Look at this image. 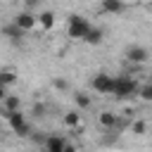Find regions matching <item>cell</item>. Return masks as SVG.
Wrapping results in <instances>:
<instances>
[{"instance_id":"6da1fadb","label":"cell","mask_w":152,"mask_h":152,"mask_svg":"<svg viewBox=\"0 0 152 152\" xmlns=\"http://www.w3.org/2000/svg\"><path fill=\"white\" fill-rule=\"evenodd\" d=\"M138 90H140L138 83H135L133 78H128V76H116V78L112 81V95L119 97V100H124V97H135Z\"/></svg>"},{"instance_id":"7a4b0ae2","label":"cell","mask_w":152,"mask_h":152,"mask_svg":"<svg viewBox=\"0 0 152 152\" xmlns=\"http://www.w3.org/2000/svg\"><path fill=\"white\" fill-rule=\"evenodd\" d=\"M88 31H90V24H88V19H86V17H81V14H71V17H69V26H66L69 38L83 40Z\"/></svg>"},{"instance_id":"3957f363","label":"cell","mask_w":152,"mask_h":152,"mask_svg":"<svg viewBox=\"0 0 152 152\" xmlns=\"http://www.w3.org/2000/svg\"><path fill=\"white\" fill-rule=\"evenodd\" d=\"M5 116H7V121H10V126H12V131H14L17 135L26 138V135L31 133V126H28V121L24 119L21 112H5Z\"/></svg>"},{"instance_id":"277c9868","label":"cell","mask_w":152,"mask_h":152,"mask_svg":"<svg viewBox=\"0 0 152 152\" xmlns=\"http://www.w3.org/2000/svg\"><path fill=\"white\" fill-rule=\"evenodd\" d=\"M112 81H114V76H109V74H95L90 78V86L95 88V93L112 95Z\"/></svg>"},{"instance_id":"5b68a950","label":"cell","mask_w":152,"mask_h":152,"mask_svg":"<svg viewBox=\"0 0 152 152\" xmlns=\"http://www.w3.org/2000/svg\"><path fill=\"white\" fill-rule=\"evenodd\" d=\"M126 57H128V62H133V64H142V62H147L150 52H147L142 45H131V48L126 50Z\"/></svg>"},{"instance_id":"8992f818","label":"cell","mask_w":152,"mask_h":152,"mask_svg":"<svg viewBox=\"0 0 152 152\" xmlns=\"http://www.w3.org/2000/svg\"><path fill=\"white\" fill-rule=\"evenodd\" d=\"M14 24H17L21 31H31V28L38 24V19H36L31 12H26V10H24V12H19V14L14 17Z\"/></svg>"},{"instance_id":"52a82bcc","label":"cell","mask_w":152,"mask_h":152,"mask_svg":"<svg viewBox=\"0 0 152 152\" xmlns=\"http://www.w3.org/2000/svg\"><path fill=\"white\" fill-rule=\"evenodd\" d=\"M2 36H5V38H10V40L17 45V43H21V38H24V31H21V28H19V26L12 21V24H5V26H2Z\"/></svg>"},{"instance_id":"ba28073f","label":"cell","mask_w":152,"mask_h":152,"mask_svg":"<svg viewBox=\"0 0 152 152\" xmlns=\"http://www.w3.org/2000/svg\"><path fill=\"white\" fill-rule=\"evenodd\" d=\"M66 147V140L62 135H50L45 138V152H64Z\"/></svg>"},{"instance_id":"9c48e42d","label":"cell","mask_w":152,"mask_h":152,"mask_svg":"<svg viewBox=\"0 0 152 152\" xmlns=\"http://www.w3.org/2000/svg\"><path fill=\"white\" fill-rule=\"evenodd\" d=\"M126 10L124 0H102V12H109V14H121Z\"/></svg>"},{"instance_id":"30bf717a","label":"cell","mask_w":152,"mask_h":152,"mask_svg":"<svg viewBox=\"0 0 152 152\" xmlns=\"http://www.w3.org/2000/svg\"><path fill=\"white\" fill-rule=\"evenodd\" d=\"M119 124V119H116V114L114 112H100V126L102 128H109V131H114V126Z\"/></svg>"},{"instance_id":"8fae6325","label":"cell","mask_w":152,"mask_h":152,"mask_svg":"<svg viewBox=\"0 0 152 152\" xmlns=\"http://www.w3.org/2000/svg\"><path fill=\"white\" fill-rule=\"evenodd\" d=\"M102 36H104V33H102V28L90 26V31L86 33V38H83V40H86L88 45H100V43H102Z\"/></svg>"},{"instance_id":"7c38bea8","label":"cell","mask_w":152,"mask_h":152,"mask_svg":"<svg viewBox=\"0 0 152 152\" xmlns=\"http://www.w3.org/2000/svg\"><path fill=\"white\" fill-rule=\"evenodd\" d=\"M2 107H5V112H19L21 100H19L17 95H7V97L2 100Z\"/></svg>"},{"instance_id":"4fadbf2b","label":"cell","mask_w":152,"mask_h":152,"mask_svg":"<svg viewBox=\"0 0 152 152\" xmlns=\"http://www.w3.org/2000/svg\"><path fill=\"white\" fill-rule=\"evenodd\" d=\"M64 124H66L69 128H78V126H81V114H78V109L66 112V114H64Z\"/></svg>"},{"instance_id":"5bb4252c","label":"cell","mask_w":152,"mask_h":152,"mask_svg":"<svg viewBox=\"0 0 152 152\" xmlns=\"http://www.w3.org/2000/svg\"><path fill=\"white\" fill-rule=\"evenodd\" d=\"M36 19H38V24H40V26H43L45 31L55 26V14H52V12H40V14L36 17Z\"/></svg>"},{"instance_id":"9a60e30c","label":"cell","mask_w":152,"mask_h":152,"mask_svg":"<svg viewBox=\"0 0 152 152\" xmlns=\"http://www.w3.org/2000/svg\"><path fill=\"white\" fill-rule=\"evenodd\" d=\"M74 102H76V107H78V109L90 107V97H88V93H76V95H74Z\"/></svg>"},{"instance_id":"2e32d148","label":"cell","mask_w":152,"mask_h":152,"mask_svg":"<svg viewBox=\"0 0 152 152\" xmlns=\"http://www.w3.org/2000/svg\"><path fill=\"white\" fill-rule=\"evenodd\" d=\"M14 81H17V74H14V71H0V83H2L5 88L12 86Z\"/></svg>"},{"instance_id":"e0dca14e","label":"cell","mask_w":152,"mask_h":152,"mask_svg":"<svg viewBox=\"0 0 152 152\" xmlns=\"http://www.w3.org/2000/svg\"><path fill=\"white\" fill-rule=\"evenodd\" d=\"M138 95L145 100V102H152V83H147V86H142L140 90H138Z\"/></svg>"},{"instance_id":"ac0fdd59","label":"cell","mask_w":152,"mask_h":152,"mask_svg":"<svg viewBox=\"0 0 152 152\" xmlns=\"http://www.w3.org/2000/svg\"><path fill=\"white\" fill-rule=\"evenodd\" d=\"M66 78H62V76H57V78H52V88H57V90H66Z\"/></svg>"},{"instance_id":"d6986e66","label":"cell","mask_w":152,"mask_h":152,"mask_svg":"<svg viewBox=\"0 0 152 152\" xmlns=\"http://www.w3.org/2000/svg\"><path fill=\"white\" fill-rule=\"evenodd\" d=\"M133 133H135V135H142V133H145V121H135V124H133Z\"/></svg>"},{"instance_id":"ffe728a7","label":"cell","mask_w":152,"mask_h":152,"mask_svg":"<svg viewBox=\"0 0 152 152\" xmlns=\"http://www.w3.org/2000/svg\"><path fill=\"white\" fill-rule=\"evenodd\" d=\"M33 114L36 116H43L45 114V104H33Z\"/></svg>"},{"instance_id":"44dd1931","label":"cell","mask_w":152,"mask_h":152,"mask_svg":"<svg viewBox=\"0 0 152 152\" xmlns=\"http://www.w3.org/2000/svg\"><path fill=\"white\" fill-rule=\"evenodd\" d=\"M38 2H40V0H24V5H26V12H28V10H36V7H38Z\"/></svg>"},{"instance_id":"7402d4cb","label":"cell","mask_w":152,"mask_h":152,"mask_svg":"<svg viewBox=\"0 0 152 152\" xmlns=\"http://www.w3.org/2000/svg\"><path fill=\"white\" fill-rule=\"evenodd\" d=\"M5 97H7V88L0 83V104H2V100H5Z\"/></svg>"},{"instance_id":"603a6c76","label":"cell","mask_w":152,"mask_h":152,"mask_svg":"<svg viewBox=\"0 0 152 152\" xmlns=\"http://www.w3.org/2000/svg\"><path fill=\"white\" fill-rule=\"evenodd\" d=\"M64 152H76V147H71V145H66V147H64Z\"/></svg>"},{"instance_id":"cb8c5ba5","label":"cell","mask_w":152,"mask_h":152,"mask_svg":"<svg viewBox=\"0 0 152 152\" xmlns=\"http://www.w3.org/2000/svg\"><path fill=\"white\" fill-rule=\"evenodd\" d=\"M43 152H45V150H43Z\"/></svg>"}]
</instances>
